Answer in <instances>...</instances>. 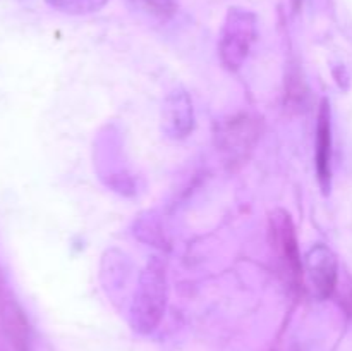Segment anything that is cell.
<instances>
[{"label":"cell","mask_w":352,"mask_h":351,"mask_svg":"<svg viewBox=\"0 0 352 351\" xmlns=\"http://www.w3.org/2000/svg\"><path fill=\"white\" fill-rule=\"evenodd\" d=\"M168 301V279L164 264L151 258L143 268L131 303V326L140 334H151L162 322Z\"/></svg>","instance_id":"cell-1"},{"label":"cell","mask_w":352,"mask_h":351,"mask_svg":"<svg viewBox=\"0 0 352 351\" xmlns=\"http://www.w3.org/2000/svg\"><path fill=\"white\" fill-rule=\"evenodd\" d=\"M256 40V16L250 10L234 7L227 12L219 38V55L229 71L244 65Z\"/></svg>","instance_id":"cell-2"},{"label":"cell","mask_w":352,"mask_h":351,"mask_svg":"<svg viewBox=\"0 0 352 351\" xmlns=\"http://www.w3.org/2000/svg\"><path fill=\"white\" fill-rule=\"evenodd\" d=\"M268 234H270L272 248L277 253L278 262L284 270L287 272L289 279L294 284L302 282L305 275V265H302L301 253H299L298 234H296L294 222L285 210L277 209L268 217Z\"/></svg>","instance_id":"cell-3"},{"label":"cell","mask_w":352,"mask_h":351,"mask_svg":"<svg viewBox=\"0 0 352 351\" xmlns=\"http://www.w3.org/2000/svg\"><path fill=\"white\" fill-rule=\"evenodd\" d=\"M260 123L250 114H241L220 123L217 127V147L230 164L241 162L250 155L260 138Z\"/></svg>","instance_id":"cell-4"},{"label":"cell","mask_w":352,"mask_h":351,"mask_svg":"<svg viewBox=\"0 0 352 351\" xmlns=\"http://www.w3.org/2000/svg\"><path fill=\"white\" fill-rule=\"evenodd\" d=\"M305 275L309 282L313 295L318 299H327L333 295L339 277V262L332 248L327 244H315L306 253Z\"/></svg>","instance_id":"cell-5"},{"label":"cell","mask_w":352,"mask_h":351,"mask_svg":"<svg viewBox=\"0 0 352 351\" xmlns=\"http://www.w3.org/2000/svg\"><path fill=\"white\" fill-rule=\"evenodd\" d=\"M162 123L167 136L174 140L188 138L195 129V109H192L191 96L184 89L172 92L165 98L162 110Z\"/></svg>","instance_id":"cell-6"},{"label":"cell","mask_w":352,"mask_h":351,"mask_svg":"<svg viewBox=\"0 0 352 351\" xmlns=\"http://www.w3.org/2000/svg\"><path fill=\"white\" fill-rule=\"evenodd\" d=\"M315 164L320 186L323 193H329L332 182V112H330L329 100H322L318 110Z\"/></svg>","instance_id":"cell-7"},{"label":"cell","mask_w":352,"mask_h":351,"mask_svg":"<svg viewBox=\"0 0 352 351\" xmlns=\"http://www.w3.org/2000/svg\"><path fill=\"white\" fill-rule=\"evenodd\" d=\"M52 7L67 14H91L105 7L109 0H47Z\"/></svg>","instance_id":"cell-8"},{"label":"cell","mask_w":352,"mask_h":351,"mask_svg":"<svg viewBox=\"0 0 352 351\" xmlns=\"http://www.w3.org/2000/svg\"><path fill=\"white\" fill-rule=\"evenodd\" d=\"M136 2H140L148 12H153L160 17H167L174 12L172 0H136Z\"/></svg>","instance_id":"cell-9"}]
</instances>
